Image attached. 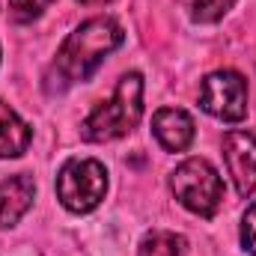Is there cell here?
I'll return each mask as SVG.
<instances>
[{
	"instance_id": "14",
	"label": "cell",
	"mask_w": 256,
	"mask_h": 256,
	"mask_svg": "<svg viewBox=\"0 0 256 256\" xmlns=\"http://www.w3.org/2000/svg\"><path fill=\"white\" fill-rule=\"evenodd\" d=\"M78 3H84V6H104V3H110V0H78Z\"/></svg>"
},
{
	"instance_id": "11",
	"label": "cell",
	"mask_w": 256,
	"mask_h": 256,
	"mask_svg": "<svg viewBox=\"0 0 256 256\" xmlns=\"http://www.w3.org/2000/svg\"><path fill=\"white\" fill-rule=\"evenodd\" d=\"M182 3L196 24H214L236 6V0H182Z\"/></svg>"
},
{
	"instance_id": "6",
	"label": "cell",
	"mask_w": 256,
	"mask_h": 256,
	"mask_svg": "<svg viewBox=\"0 0 256 256\" xmlns=\"http://www.w3.org/2000/svg\"><path fill=\"white\" fill-rule=\"evenodd\" d=\"M224 161L236 182L238 196H250L256 191V134L244 128H232L224 137Z\"/></svg>"
},
{
	"instance_id": "13",
	"label": "cell",
	"mask_w": 256,
	"mask_h": 256,
	"mask_svg": "<svg viewBox=\"0 0 256 256\" xmlns=\"http://www.w3.org/2000/svg\"><path fill=\"white\" fill-rule=\"evenodd\" d=\"M242 248L250 256H256V202L242 218Z\"/></svg>"
},
{
	"instance_id": "3",
	"label": "cell",
	"mask_w": 256,
	"mask_h": 256,
	"mask_svg": "<svg viewBox=\"0 0 256 256\" xmlns=\"http://www.w3.org/2000/svg\"><path fill=\"white\" fill-rule=\"evenodd\" d=\"M170 188L176 200L200 218H214L224 206V179L206 158L182 161L170 176Z\"/></svg>"
},
{
	"instance_id": "9",
	"label": "cell",
	"mask_w": 256,
	"mask_h": 256,
	"mask_svg": "<svg viewBox=\"0 0 256 256\" xmlns=\"http://www.w3.org/2000/svg\"><path fill=\"white\" fill-rule=\"evenodd\" d=\"M33 131L30 126L6 104L0 102V158H18L27 152Z\"/></svg>"
},
{
	"instance_id": "12",
	"label": "cell",
	"mask_w": 256,
	"mask_h": 256,
	"mask_svg": "<svg viewBox=\"0 0 256 256\" xmlns=\"http://www.w3.org/2000/svg\"><path fill=\"white\" fill-rule=\"evenodd\" d=\"M54 0H9V15L18 21V24H30L36 21Z\"/></svg>"
},
{
	"instance_id": "2",
	"label": "cell",
	"mask_w": 256,
	"mask_h": 256,
	"mask_svg": "<svg viewBox=\"0 0 256 256\" xmlns=\"http://www.w3.org/2000/svg\"><path fill=\"white\" fill-rule=\"evenodd\" d=\"M140 116H143V78L140 72H128L120 78L114 96L84 120L80 134L90 143H108L137 128Z\"/></svg>"
},
{
	"instance_id": "7",
	"label": "cell",
	"mask_w": 256,
	"mask_h": 256,
	"mask_svg": "<svg viewBox=\"0 0 256 256\" xmlns=\"http://www.w3.org/2000/svg\"><path fill=\"white\" fill-rule=\"evenodd\" d=\"M152 131L158 137V143L167 149V152H185L194 143V116L182 108H161L155 116H152Z\"/></svg>"
},
{
	"instance_id": "8",
	"label": "cell",
	"mask_w": 256,
	"mask_h": 256,
	"mask_svg": "<svg viewBox=\"0 0 256 256\" xmlns=\"http://www.w3.org/2000/svg\"><path fill=\"white\" fill-rule=\"evenodd\" d=\"M33 196H36V182L30 176L18 173L3 179L0 182V230L15 226L33 206Z\"/></svg>"
},
{
	"instance_id": "10",
	"label": "cell",
	"mask_w": 256,
	"mask_h": 256,
	"mask_svg": "<svg viewBox=\"0 0 256 256\" xmlns=\"http://www.w3.org/2000/svg\"><path fill=\"white\" fill-rule=\"evenodd\" d=\"M137 256H185V238L167 230H155L140 242Z\"/></svg>"
},
{
	"instance_id": "4",
	"label": "cell",
	"mask_w": 256,
	"mask_h": 256,
	"mask_svg": "<svg viewBox=\"0 0 256 256\" xmlns=\"http://www.w3.org/2000/svg\"><path fill=\"white\" fill-rule=\"evenodd\" d=\"M108 194V170L96 158H68L57 173V196L72 214L92 212Z\"/></svg>"
},
{
	"instance_id": "5",
	"label": "cell",
	"mask_w": 256,
	"mask_h": 256,
	"mask_svg": "<svg viewBox=\"0 0 256 256\" xmlns=\"http://www.w3.org/2000/svg\"><path fill=\"white\" fill-rule=\"evenodd\" d=\"M200 108L220 122H242L248 116V80L232 68L212 72L200 90Z\"/></svg>"
},
{
	"instance_id": "1",
	"label": "cell",
	"mask_w": 256,
	"mask_h": 256,
	"mask_svg": "<svg viewBox=\"0 0 256 256\" xmlns=\"http://www.w3.org/2000/svg\"><path fill=\"white\" fill-rule=\"evenodd\" d=\"M122 42L126 33L114 18H90L66 36L48 78H60L57 90H66L78 80H90L96 68L104 63V57L114 54Z\"/></svg>"
}]
</instances>
